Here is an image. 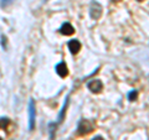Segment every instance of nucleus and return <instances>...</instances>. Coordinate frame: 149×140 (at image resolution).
Masks as SVG:
<instances>
[{
    "label": "nucleus",
    "instance_id": "8",
    "mask_svg": "<svg viewBox=\"0 0 149 140\" xmlns=\"http://www.w3.org/2000/svg\"><path fill=\"white\" fill-rule=\"evenodd\" d=\"M67 104H68V97L66 98V100H65V103H63V105H62V109H61V112H60V115H58V119H57L58 123L62 122L63 115H65V112H66V108H67Z\"/></svg>",
    "mask_w": 149,
    "mask_h": 140
},
{
    "label": "nucleus",
    "instance_id": "4",
    "mask_svg": "<svg viewBox=\"0 0 149 140\" xmlns=\"http://www.w3.org/2000/svg\"><path fill=\"white\" fill-rule=\"evenodd\" d=\"M87 88L92 93H100L102 91V88H103V85H102V82L100 79H92V81L88 82Z\"/></svg>",
    "mask_w": 149,
    "mask_h": 140
},
{
    "label": "nucleus",
    "instance_id": "5",
    "mask_svg": "<svg viewBox=\"0 0 149 140\" xmlns=\"http://www.w3.org/2000/svg\"><path fill=\"white\" fill-rule=\"evenodd\" d=\"M56 72H57V74L60 77H66L68 74V68L67 66L65 64V62H60L56 64Z\"/></svg>",
    "mask_w": 149,
    "mask_h": 140
},
{
    "label": "nucleus",
    "instance_id": "13",
    "mask_svg": "<svg viewBox=\"0 0 149 140\" xmlns=\"http://www.w3.org/2000/svg\"><path fill=\"white\" fill-rule=\"evenodd\" d=\"M113 1H120V0H113Z\"/></svg>",
    "mask_w": 149,
    "mask_h": 140
},
{
    "label": "nucleus",
    "instance_id": "3",
    "mask_svg": "<svg viewBox=\"0 0 149 140\" xmlns=\"http://www.w3.org/2000/svg\"><path fill=\"white\" fill-rule=\"evenodd\" d=\"M35 119H36V112H35V103L34 100H30L29 103V129L32 130L35 127Z\"/></svg>",
    "mask_w": 149,
    "mask_h": 140
},
{
    "label": "nucleus",
    "instance_id": "12",
    "mask_svg": "<svg viewBox=\"0 0 149 140\" xmlns=\"http://www.w3.org/2000/svg\"><path fill=\"white\" fill-rule=\"evenodd\" d=\"M92 140H104V139L102 138V137H96V138H93Z\"/></svg>",
    "mask_w": 149,
    "mask_h": 140
},
{
    "label": "nucleus",
    "instance_id": "7",
    "mask_svg": "<svg viewBox=\"0 0 149 140\" xmlns=\"http://www.w3.org/2000/svg\"><path fill=\"white\" fill-rule=\"evenodd\" d=\"M60 32H61L62 35H72L74 32V29L70 22H65V24L61 26V29H60Z\"/></svg>",
    "mask_w": 149,
    "mask_h": 140
},
{
    "label": "nucleus",
    "instance_id": "15",
    "mask_svg": "<svg viewBox=\"0 0 149 140\" xmlns=\"http://www.w3.org/2000/svg\"><path fill=\"white\" fill-rule=\"evenodd\" d=\"M0 140H1V138H0Z\"/></svg>",
    "mask_w": 149,
    "mask_h": 140
},
{
    "label": "nucleus",
    "instance_id": "14",
    "mask_svg": "<svg viewBox=\"0 0 149 140\" xmlns=\"http://www.w3.org/2000/svg\"><path fill=\"white\" fill-rule=\"evenodd\" d=\"M138 1H143V0H138Z\"/></svg>",
    "mask_w": 149,
    "mask_h": 140
},
{
    "label": "nucleus",
    "instance_id": "10",
    "mask_svg": "<svg viewBox=\"0 0 149 140\" xmlns=\"http://www.w3.org/2000/svg\"><path fill=\"white\" fill-rule=\"evenodd\" d=\"M9 124V119H0V128H5Z\"/></svg>",
    "mask_w": 149,
    "mask_h": 140
},
{
    "label": "nucleus",
    "instance_id": "1",
    "mask_svg": "<svg viewBox=\"0 0 149 140\" xmlns=\"http://www.w3.org/2000/svg\"><path fill=\"white\" fill-rule=\"evenodd\" d=\"M93 128H95V124H93L91 120H87V119H82L80 123H78V127H77V130H78V134L80 135H86L88 133H91Z\"/></svg>",
    "mask_w": 149,
    "mask_h": 140
},
{
    "label": "nucleus",
    "instance_id": "9",
    "mask_svg": "<svg viewBox=\"0 0 149 140\" xmlns=\"http://www.w3.org/2000/svg\"><path fill=\"white\" fill-rule=\"evenodd\" d=\"M137 97H138V92H137V91H132V92H129V93H128V99H129L130 102L136 100V99H137Z\"/></svg>",
    "mask_w": 149,
    "mask_h": 140
},
{
    "label": "nucleus",
    "instance_id": "2",
    "mask_svg": "<svg viewBox=\"0 0 149 140\" xmlns=\"http://www.w3.org/2000/svg\"><path fill=\"white\" fill-rule=\"evenodd\" d=\"M102 6L100 5L97 1H93L91 4V6H90V15L92 19H95V20H98V19L101 17L102 15Z\"/></svg>",
    "mask_w": 149,
    "mask_h": 140
},
{
    "label": "nucleus",
    "instance_id": "11",
    "mask_svg": "<svg viewBox=\"0 0 149 140\" xmlns=\"http://www.w3.org/2000/svg\"><path fill=\"white\" fill-rule=\"evenodd\" d=\"M14 1V0H1V6L4 8V6H8L9 4H11Z\"/></svg>",
    "mask_w": 149,
    "mask_h": 140
},
{
    "label": "nucleus",
    "instance_id": "6",
    "mask_svg": "<svg viewBox=\"0 0 149 140\" xmlns=\"http://www.w3.org/2000/svg\"><path fill=\"white\" fill-rule=\"evenodd\" d=\"M68 50L71 51V53H77L81 50V44L78 40H71L68 41Z\"/></svg>",
    "mask_w": 149,
    "mask_h": 140
}]
</instances>
